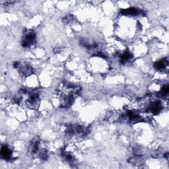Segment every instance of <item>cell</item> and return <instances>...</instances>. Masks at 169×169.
<instances>
[{
    "mask_svg": "<svg viewBox=\"0 0 169 169\" xmlns=\"http://www.w3.org/2000/svg\"><path fill=\"white\" fill-rule=\"evenodd\" d=\"M35 42V34L32 31L28 32L25 37L22 39V46L24 48L31 46L33 43Z\"/></svg>",
    "mask_w": 169,
    "mask_h": 169,
    "instance_id": "6da1fadb",
    "label": "cell"
},
{
    "mask_svg": "<svg viewBox=\"0 0 169 169\" xmlns=\"http://www.w3.org/2000/svg\"><path fill=\"white\" fill-rule=\"evenodd\" d=\"M167 65V62H166L165 60H161L158 61V62H157L155 65V68L159 71L164 70L166 68Z\"/></svg>",
    "mask_w": 169,
    "mask_h": 169,
    "instance_id": "3957f363",
    "label": "cell"
},
{
    "mask_svg": "<svg viewBox=\"0 0 169 169\" xmlns=\"http://www.w3.org/2000/svg\"><path fill=\"white\" fill-rule=\"evenodd\" d=\"M1 156L4 159H9L11 157V151L6 145L2 146L1 149Z\"/></svg>",
    "mask_w": 169,
    "mask_h": 169,
    "instance_id": "7a4b0ae2",
    "label": "cell"
}]
</instances>
